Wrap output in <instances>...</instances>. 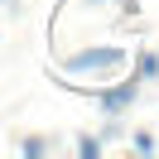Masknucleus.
Wrapping results in <instances>:
<instances>
[{"instance_id": "obj_1", "label": "nucleus", "mask_w": 159, "mask_h": 159, "mask_svg": "<svg viewBox=\"0 0 159 159\" xmlns=\"http://www.w3.org/2000/svg\"><path fill=\"white\" fill-rule=\"evenodd\" d=\"M120 63H125V48L120 43H92V48H77L63 58V72H72V77H106V72H116Z\"/></svg>"}, {"instance_id": "obj_2", "label": "nucleus", "mask_w": 159, "mask_h": 159, "mask_svg": "<svg viewBox=\"0 0 159 159\" xmlns=\"http://www.w3.org/2000/svg\"><path fill=\"white\" fill-rule=\"evenodd\" d=\"M130 101H135V82H120V87L101 92V111H125Z\"/></svg>"}]
</instances>
